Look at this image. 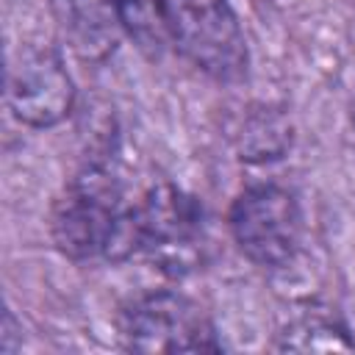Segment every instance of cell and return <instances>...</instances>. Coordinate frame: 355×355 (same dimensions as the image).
<instances>
[{"label":"cell","instance_id":"obj_1","mask_svg":"<svg viewBox=\"0 0 355 355\" xmlns=\"http://www.w3.org/2000/svg\"><path fill=\"white\" fill-rule=\"evenodd\" d=\"M50 236L69 261H125L139 252L136 202H128L114 169L89 164L53 202Z\"/></svg>","mask_w":355,"mask_h":355},{"label":"cell","instance_id":"obj_9","mask_svg":"<svg viewBox=\"0 0 355 355\" xmlns=\"http://www.w3.org/2000/svg\"><path fill=\"white\" fill-rule=\"evenodd\" d=\"M236 147L244 161L263 164L283 158L291 147V125L275 108H252L236 130Z\"/></svg>","mask_w":355,"mask_h":355},{"label":"cell","instance_id":"obj_3","mask_svg":"<svg viewBox=\"0 0 355 355\" xmlns=\"http://www.w3.org/2000/svg\"><path fill=\"white\" fill-rule=\"evenodd\" d=\"M119 344L130 352H219L222 341L205 308L183 291H147L122 305Z\"/></svg>","mask_w":355,"mask_h":355},{"label":"cell","instance_id":"obj_7","mask_svg":"<svg viewBox=\"0 0 355 355\" xmlns=\"http://www.w3.org/2000/svg\"><path fill=\"white\" fill-rule=\"evenodd\" d=\"M58 28L69 47L89 61L105 58L119 39L114 0H53Z\"/></svg>","mask_w":355,"mask_h":355},{"label":"cell","instance_id":"obj_4","mask_svg":"<svg viewBox=\"0 0 355 355\" xmlns=\"http://www.w3.org/2000/svg\"><path fill=\"white\" fill-rule=\"evenodd\" d=\"M227 227L247 261L261 269H283L302 244V208L286 186L255 183L230 202Z\"/></svg>","mask_w":355,"mask_h":355},{"label":"cell","instance_id":"obj_6","mask_svg":"<svg viewBox=\"0 0 355 355\" xmlns=\"http://www.w3.org/2000/svg\"><path fill=\"white\" fill-rule=\"evenodd\" d=\"M11 114L28 128H53L75 105V83L61 55L50 47L25 50L8 69Z\"/></svg>","mask_w":355,"mask_h":355},{"label":"cell","instance_id":"obj_5","mask_svg":"<svg viewBox=\"0 0 355 355\" xmlns=\"http://www.w3.org/2000/svg\"><path fill=\"white\" fill-rule=\"evenodd\" d=\"M172 50L219 83L247 78V39L227 0H178Z\"/></svg>","mask_w":355,"mask_h":355},{"label":"cell","instance_id":"obj_8","mask_svg":"<svg viewBox=\"0 0 355 355\" xmlns=\"http://www.w3.org/2000/svg\"><path fill=\"white\" fill-rule=\"evenodd\" d=\"M114 3H116L119 31L128 39H133V44L144 55L161 58L166 50H172L178 0H114Z\"/></svg>","mask_w":355,"mask_h":355},{"label":"cell","instance_id":"obj_10","mask_svg":"<svg viewBox=\"0 0 355 355\" xmlns=\"http://www.w3.org/2000/svg\"><path fill=\"white\" fill-rule=\"evenodd\" d=\"M277 349H291V352H352L355 338L349 336L347 324L338 322L336 316L324 313H302L291 319L277 338Z\"/></svg>","mask_w":355,"mask_h":355},{"label":"cell","instance_id":"obj_11","mask_svg":"<svg viewBox=\"0 0 355 355\" xmlns=\"http://www.w3.org/2000/svg\"><path fill=\"white\" fill-rule=\"evenodd\" d=\"M349 128H352V136H355V94H352V103H349Z\"/></svg>","mask_w":355,"mask_h":355},{"label":"cell","instance_id":"obj_2","mask_svg":"<svg viewBox=\"0 0 355 355\" xmlns=\"http://www.w3.org/2000/svg\"><path fill=\"white\" fill-rule=\"evenodd\" d=\"M136 230L139 252L169 277H186L208 261L202 202L175 183H158L136 202Z\"/></svg>","mask_w":355,"mask_h":355}]
</instances>
